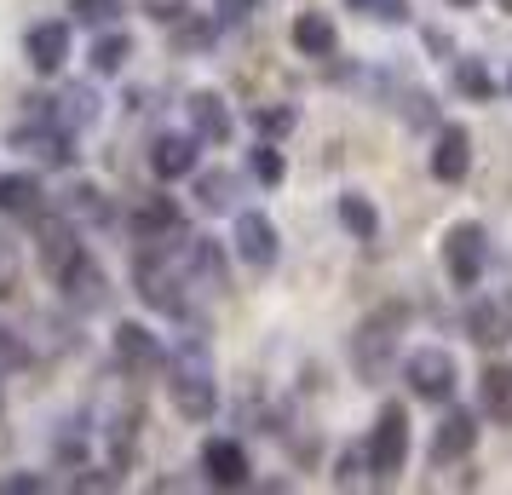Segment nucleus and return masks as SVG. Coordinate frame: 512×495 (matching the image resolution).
I'll return each instance as SVG.
<instances>
[{"label":"nucleus","instance_id":"f257e3e1","mask_svg":"<svg viewBox=\"0 0 512 495\" xmlns=\"http://www.w3.org/2000/svg\"><path fill=\"white\" fill-rule=\"evenodd\" d=\"M403 323H409L403 306H380L374 317L357 323V334H351V369L369 380V386H380V380L392 375L397 346H403Z\"/></svg>","mask_w":512,"mask_h":495},{"label":"nucleus","instance_id":"f03ea898","mask_svg":"<svg viewBox=\"0 0 512 495\" xmlns=\"http://www.w3.org/2000/svg\"><path fill=\"white\" fill-rule=\"evenodd\" d=\"M167 375H173V380H167V392H173V409H179L185 421H208L213 409H219V380H213V352L202 346V340H185Z\"/></svg>","mask_w":512,"mask_h":495},{"label":"nucleus","instance_id":"7ed1b4c3","mask_svg":"<svg viewBox=\"0 0 512 495\" xmlns=\"http://www.w3.org/2000/svg\"><path fill=\"white\" fill-rule=\"evenodd\" d=\"M403 380H409V392L420 403H449L455 398V380H461V363L443 346H420V352L403 357Z\"/></svg>","mask_w":512,"mask_h":495},{"label":"nucleus","instance_id":"20e7f679","mask_svg":"<svg viewBox=\"0 0 512 495\" xmlns=\"http://www.w3.org/2000/svg\"><path fill=\"white\" fill-rule=\"evenodd\" d=\"M484 265H489V236H484V225L461 219V225H449V231H443V277H449L455 288H478Z\"/></svg>","mask_w":512,"mask_h":495},{"label":"nucleus","instance_id":"39448f33","mask_svg":"<svg viewBox=\"0 0 512 495\" xmlns=\"http://www.w3.org/2000/svg\"><path fill=\"white\" fill-rule=\"evenodd\" d=\"M363 455H369L374 478H397V472L409 467V409H403V403H386V409H380V421H374Z\"/></svg>","mask_w":512,"mask_h":495},{"label":"nucleus","instance_id":"423d86ee","mask_svg":"<svg viewBox=\"0 0 512 495\" xmlns=\"http://www.w3.org/2000/svg\"><path fill=\"white\" fill-rule=\"evenodd\" d=\"M231 242H236V254L254 265V271H271V265L282 260V236H277V225H271V213H259V208L236 213Z\"/></svg>","mask_w":512,"mask_h":495},{"label":"nucleus","instance_id":"0eeeda50","mask_svg":"<svg viewBox=\"0 0 512 495\" xmlns=\"http://www.w3.org/2000/svg\"><path fill=\"white\" fill-rule=\"evenodd\" d=\"M58 288H64V300H70L75 311H104L110 306V283H104V271H98V260H87V248L75 254L64 271H58Z\"/></svg>","mask_w":512,"mask_h":495},{"label":"nucleus","instance_id":"6e6552de","mask_svg":"<svg viewBox=\"0 0 512 495\" xmlns=\"http://www.w3.org/2000/svg\"><path fill=\"white\" fill-rule=\"evenodd\" d=\"M24 52H29V70L35 75H58L70 64V24H58V18L35 24L24 35Z\"/></svg>","mask_w":512,"mask_h":495},{"label":"nucleus","instance_id":"1a4fd4ad","mask_svg":"<svg viewBox=\"0 0 512 495\" xmlns=\"http://www.w3.org/2000/svg\"><path fill=\"white\" fill-rule=\"evenodd\" d=\"M466 334H472L484 352L507 346L512 340V294H489V300H478V306L466 311Z\"/></svg>","mask_w":512,"mask_h":495},{"label":"nucleus","instance_id":"9d476101","mask_svg":"<svg viewBox=\"0 0 512 495\" xmlns=\"http://www.w3.org/2000/svg\"><path fill=\"white\" fill-rule=\"evenodd\" d=\"M196 133H156V144H150V173L162 179V185H173V179H190L196 173Z\"/></svg>","mask_w":512,"mask_h":495},{"label":"nucleus","instance_id":"9b49d317","mask_svg":"<svg viewBox=\"0 0 512 495\" xmlns=\"http://www.w3.org/2000/svg\"><path fill=\"white\" fill-rule=\"evenodd\" d=\"M202 472H208V484H219V490H242L248 484V449L236 444V438H208L202 444Z\"/></svg>","mask_w":512,"mask_h":495},{"label":"nucleus","instance_id":"f8f14e48","mask_svg":"<svg viewBox=\"0 0 512 495\" xmlns=\"http://www.w3.org/2000/svg\"><path fill=\"white\" fill-rule=\"evenodd\" d=\"M185 110H190V127H196V139L202 144H231V133H236V116H231V104L219 93H190L185 98Z\"/></svg>","mask_w":512,"mask_h":495},{"label":"nucleus","instance_id":"ddd939ff","mask_svg":"<svg viewBox=\"0 0 512 495\" xmlns=\"http://www.w3.org/2000/svg\"><path fill=\"white\" fill-rule=\"evenodd\" d=\"M472 173V133L466 127H443L438 144H432V179L438 185H461Z\"/></svg>","mask_w":512,"mask_h":495},{"label":"nucleus","instance_id":"4468645a","mask_svg":"<svg viewBox=\"0 0 512 495\" xmlns=\"http://www.w3.org/2000/svg\"><path fill=\"white\" fill-rule=\"evenodd\" d=\"M116 363L121 369H133V375H150V369H162V340L144 329V323H121L116 329Z\"/></svg>","mask_w":512,"mask_h":495},{"label":"nucleus","instance_id":"2eb2a0df","mask_svg":"<svg viewBox=\"0 0 512 495\" xmlns=\"http://www.w3.org/2000/svg\"><path fill=\"white\" fill-rule=\"evenodd\" d=\"M133 231H139L144 242H167V236H179L185 231L179 202H173V196H139V202H133Z\"/></svg>","mask_w":512,"mask_h":495},{"label":"nucleus","instance_id":"dca6fc26","mask_svg":"<svg viewBox=\"0 0 512 495\" xmlns=\"http://www.w3.org/2000/svg\"><path fill=\"white\" fill-rule=\"evenodd\" d=\"M472 444H478V421H472L466 409H455V415H443L438 432H432V461H438V467L466 461V455H472Z\"/></svg>","mask_w":512,"mask_h":495},{"label":"nucleus","instance_id":"f3484780","mask_svg":"<svg viewBox=\"0 0 512 495\" xmlns=\"http://www.w3.org/2000/svg\"><path fill=\"white\" fill-rule=\"evenodd\" d=\"M12 144H18L24 156H41L47 167L70 162V133H64L58 121H47V127H18V133H12Z\"/></svg>","mask_w":512,"mask_h":495},{"label":"nucleus","instance_id":"a211bd4d","mask_svg":"<svg viewBox=\"0 0 512 495\" xmlns=\"http://www.w3.org/2000/svg\"><path fill=\"white\" fill-rule=\"evenodd\" d=\"M294 47H300L305 58H334V52H340L334 18H328V12H300V18H294Z\"/></svg>","mask_w":512,"mask_h":495},{"label":"nucleus","instance_id":"6ab92c4d","mask_svg":"<svg viewBox=\"0 0 512 495\" xmlns=\"http://www.w3.org/2000/svg\"><path fill=\"white\" fill-rule=\"evenodd\" d=\"M478 409H484L489 421L512 426V369L507 363H489L484 375H478Z\"/></svg>","mask_w":512,"mask_h":495},{"label":"nucleus","instance_id":"aec40b11","mask_svg":"<svg viewBox=\"0 0 512 495\" xmlns=\"http://www.w3.org/2000/svg\"><path fill=\"white\" fill-rule=\"evenodd\" d=\"M35 248H41V265H47L52 277H58V271H64V265L81 254V242H75V225H70V219H41Z\"/></svg>","mask_w":512,"mask_h":495},{"label":"nucleus","instance_id":"412c9836","mask_svg":"<svg viewBox=\"0 0 512 495\" xmlns=\"http://www.w3.org/2000/svg\"><path fill=\"white\" fill-rule=\"evenodd\" d=\"M41 179L35 173H0V213H18V219H29V213H41Z\"/></svg>","mask_w":512,"mask_h":495},{"label":"nucleus","instance_id":"4be33fe9","mask_svg":"<svg viewBox=\"0 0 512 495\" xmlns=\"http://www.w3.org/2000/svg\"><path fill=\"white\" fill-rule=\"evenodd\" d=\"M190 271L208 288H231V277H225V248L213 236H190Z\"/></svg>","mask_w":512,"mask_h":495},{"label":"nucleus","instance_id":"5701e85b","mask_svg":"<svg viewBox=\"0 0 512 495\" xmlns=\"http://www.w3.org/2000/svg\"><path fill=\"white\" fill-rule=\"evenodd\" d=\"M52 121H58L64 133H75V127H93V121H98V93H93V87H70V93L58 98Z\"/></svg>","mask_w":512,"mask_h":495},{"label":"nucleus","instance_id":"b1692460","mask_svg":"<svg viewBox=\"0 0 512 495\" xmlns=\"http://www.w3.org/2000/svg\"><path fill=\"white\" fill-rule=\"evenodd\" d=\"M334 213H340V225H346L357 242H369V236L380 231V213H374V202H369V196H357V190H346V196L334 202Z\"/></svg>","mask_w":512,"mask_h":495},{"label":"nucleus","instance_id":"393cba45","mask_svg":"<svg viewBox=\"0 0 512 495\" xmlns=\"http://www.w3.org/2000/svg\"><path fill=\"white\" fill-rule=\"evenodd\" d=\"M357 18H369V24L380 29H397V24H409V0H346Z\"/></svg>","mask_w":512,"mask_h":495},{"label":"nucleus","instance_id":"a878e982","mask_svg":"<svg viewBox=\"0 0 512 495\" xmlns=\"http://www.w3.org/2000/svg\"><path fill=\"white\" fill-rule=\"evenodd\" d=\"M196 202H202L208 213L231 208V202H236V179L225 173V167H219V173H202V179H196Z\"/></svg>","mask_w":512,"mask_h":495},{"label":"nucleus","instance_id":"bb28decb","mask_svg":"<svg viewBox=\"0 0 512 495\" xmlns=\"http://www.w3.org/2000/svg\"><path fill=\"white\" fill-rule=\"evenodd\" d=\"M64 213H70V219H110V202H104V190L98 185H75L70 196H64Z\"/></svg>","mask_w":512,"mask_h":495},{"label":"nucleus","instance_id":"cd10ccee","mask_svg":"<svg viewBox=\"0 0 512 495\" xmlns=\"http://www.w3.org/2000/svg\"><path fill=\"white\" fill-rule=\"evenodd\" d=\"M87 58H93V70H98V75H116L121 64L133 58V41H127V35H104V41H98Z\"/></svg>","mask_w":512,"mask_h":495},{"label":"nucleus","instance_id":"c85d7f7f","mask_svg":"<svg viewBox=\"0 0 512 495\" xmlns=\"http://www.w3.org/2000/svg\"><path fill=\"white\" fill-rule=\"evenodd\" d=\"M254 179H259V185H282V179H288V162H282L277 139H265L254 150Z\"/></svg>","mask_w":512,"mask_h":495},{"label":"nucleus","instance_id":"c756f323","mask_svg":"<svg viewBox=\"0 0 512 495\" xmlns=\"http://www.w3.org/2000/svg\"><path fill=\"white\" fill-rule=\"evenodd\" d=\"M294 110H288V104H259L254 110V127L259 133H265V139H282V133H294Z\"/></svg>","mask_w":512,"mask_h":495},{"label":"nucleus","instance_id":"7c9ffc66","mask_svg":"<svg viewBox=\"0 0 512 495\" xmlns=\"http://www.w3.org/2000/svg\"><path fill=\"white\" fill-rule=\"evenodd\" d=\"M75 18L93 29H110L121 18V0H75Z\"/></svg>","mask_w":512,"mask_h":495},{"label":"nucleus","instance_id":"2f4dec72","mask_svg":"<svg viewBox=\"0 0 512 495\" xmlns=\"http://www.w3.org/2000/svg\"><path fill=\"white\" fill-rule=\"evenodd\" d=\"M455 87L472 98H489V75L478 70V58H455Z\"/></svg>","mask_w":512,"mask_h":495},{"label":"nucleus","instance_id":"473e14b6","mask_svg":"<svg viewBox=\"0 0 512 495\" xmlns=\"http://www.w3.org/2000/svg\"><path fill=\"white\" fill-rule=\"evenodd\" d=\"M259 12V0H213V18L219 24H248Z\"/></svg>","mask_w":512,"mask_h":495},{"label":"nucleus","instance_id":"72a5a7b5","mask_svg":"<svg viewBox=\"0 0 512 495\" xmlns=\"http://www.w3.org/2000/svg\"><path fill=\"white\" fill-rule=\"evenodd\" d=\"M24 340H18V334L12 329H0V375H6V369H18V363H24Z\"/></svg>","mask_w":512,"mask_h":495},{"label":"nucleus","instance_id":"f704fd0d","mask_svg":"<svg viewBox=\"0 0 512 495\" xmlns=\"http://www.w3.org/2000/svg\"><path fill=\"white\" fill-rule=\"evenodd\" d=\"M0 490L6 495H35V490H47V478H41V472H12V478H0Z\"/></svg>","mask_w":512,"mask_h":495},{"label":"nucleus","instance_id":"c9c22d12","mask_svg":"<svg viewBox=\"0 0 512 495\" xmlns=\"http://www.w3.org/2000/svg\"><path fill=\"white\" fill-rule=\"evenodd\" d=\"M185 6H190V0H144V12H150L156 24H179V18H185Z\"/></svg>","mask_w":512,"mask_h":495},{"label":"nucleus","instance_id":"e433bc0d","mask_svg":"<svg viewBox=\"0 0 512 495\" xmlns=\"http://www.w3.org/2000/svg\"><path fill=\"white\" fill-rule=\"evenodd\" d=\"M403 121H409V127H426V121H432V98L409 93V98H403Z\"/></svg>","mask_w":512,"mask_h":495},{"label":"nucleus","instance_id":"4c0bfd02","mask_svg":"<svg viewBox=\"0 0 512 495\" xmlns=\"http://www.w3.org/2000/svg\"><path fill=\"white\" fill-rule=\"evenodd\" d=\"M87 432V426H81ZM81 432H75V421H70V432H58V455L64 461H81Z\"/></svg>","mask_w":512,"mask_h":495},{"label":"nucleus","instance_id":"58836bf2","mask_svg":"<svg viewBox=\"0 0 512 495\" xmlns=\"http://www.w3.org/2000/svg\"><path fill=\"white\" fill-rule=\"evenodd\" d=\"M449 6H478V0H449Z\"/></svg>","mask_w":512,"mask_h":495},{"label":"nucleus","instance_id":"ea45409f","mask_svg":"<svg viewBox=\"0 0 512 495\" xmlns=\"http://www.w3.org/2000/svg\"><path fill=\"white\" fill-rule=\"evenodd\" d=\"M501 12H512V0H501Z\"/></svg>","mask_w":512,"mask_h":495},{"label":"nucleus","instance_id":"a19ab883","mask_svg":"<svg viewBox=\"0 0 512 495\" xmlns=\"http://www.w3.org/2000/svg\"><path fill=\"white\" fill-rule=\"evenodd\" d=\"M507 93H512V75H507Z\"/></svg>","mask_w":512,"mask_h":495},{"label":"nucleus","instance_id":"79ce46f5","mask_svg":"<svg viewBox=\"0 0 512 495\" xmlns=\"http://www.w3.org/2000/svg\"><path fill=\"white\" fill-rule=\"evenodd\" d=\"M0 294H6V288H0Z\"/></svg>","mask_w":512,"mask_h":495}]
</instances>
